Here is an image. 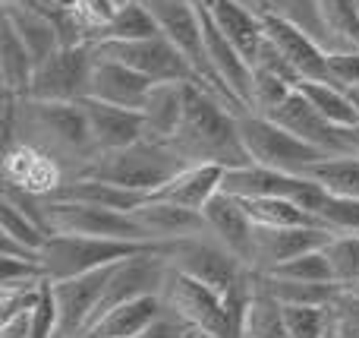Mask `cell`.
Instances as JSON below:
<instances>
[{
  "instance_id": "cell-21",
  "label": "cell",
  "mask_w": 359,
  "mask_h": 338,
  "mask_svg": "<svg viewBox=\"0 0 359 338\" xmlns=\"http://www.w3.org/2000/svg\"><path fill=\"white\" fill-rule=\"evenodd\" d=\"M133 215L142 221V228L149 231V238L158 240V244H174V240H183V238L208 234V221H205V215L198 212V209L177 206V202L145 200Z\"/></svg>"
},
{
  "instance_id": "cell-11",
  "label": "cell",
  "mask_w": 359,
  "mask_h": 338,
  "mask_svg": "<svg viewBox=\"0 0 359 338\" xmlns=\"http://www.w3.org/2000/svg\"><path fill=\"white\" fill-rule=\"evenodd\" d=\"M95 48L92 44H69L41 60L32 76L29 98L44 101H82L88 98V82H92Z\"/></svg>"
},
{
  "instance_id": "cell-12",
  "label": "cell",
  "mask_w": 359,
  "mask_h": 338,
  "mask_svg": "<svg viewBox=\"0 0 359 338\" xmlns=\"http://www.w3.org/2000/svg\"><path fill=\"white\" fill-rule=\"evenodd\" d=\"M265 16V35L274 48L284 54V60L297 70L299 79H318V82H334L328 63V48L299 29L293 19L280 16V13H262ZM337 86V82H334Z\"/></svg>"
},
{
  "instance_id": "cell-27",
  "label": "cell",
  "mask_w": 359,
  "mask_h": 338,
  "mask_svg": "<svg viewBox=\"0 0 359 338\" xmlns=\"http://www.w3.org/2000/svg\"><path fill=\"white\" fill-rule=\"evenodd\" d=\"M35 57L25 48V41L16 35L10 22L4 19V32H0V82H4L6 95H29L32 76H35Z\"/></svg>"
},
{
  "instance_id": "cell-18",
  "label": "cell",
  "mask_w": 359,
  "mask_h": 338,
  "mask_svg": "<svg viewBox=\"0 0 359 338\" xmlns=\"http://www.w3.org/2000/svg\"><path fill=\"white\" fill-rule=\"evenodd\" d=\"M82 108H86V117H88V126H92V139L98 145V152L123 149V145L145 139V114L136 111V108H120L98 98H82Z\"/></svg>"
},
{
  "instance_id": "cell-7",
  "label": "cell",
  "mask_w": 359,
  "mask_h": 338,
  "mask_svg": "<svg viewBox=\"0 0 359 338\" xmlns=\"http://www.w3.org/2000/svg\"><path fill=\"white\" fill-rule=\"evenodd\" d=\"M168 259L174 269L198 278V282L208 285V288L217 291L221 297L233 294L249 278V266L243 263L236 253H230L217 238H211V231L196 234V238L174 240V244L168 247Z\"/></svg>"
},
{
  "instance_id": "cell-47",
  "label": "cell",
  "mask_w": 359,
  "mask_h": 338,
  "mask_svg": "<svg viewBox=\"0 0 359 338\" xmlns=\"http://www.w3.org/2000/svg\"><path fill=\"white\" fill-rule=\"evenodd\" d=\"M350 291H356V294H359V282H356V285H353V288H350Z\"/></svg>"
},
{
  "instance_id": "cell-42",
  "label": "cell",
  "mask_w": 359,
  "mask_h": 338,
  "mask_svg": "<svg viewBox=\"0 0 359 338\" xmlns=\"http://www.w3.org/2000/svg\"><path fill=\"white\" fill-rule=\"evenodd\" d=\"M192 326H186L180 316H174L168 307H164V313L158 316V320H151L149 326L142 329L139 335H133V338H183L186 332H189Z\"/></svg>"
},
{
  "instance_id": "cell-6",
  "label": "cell",
  "mask_w": 359,
  "mask_h": 338,
  "mask_svg": "<svg viewBox=\"0 0 359 338\" xmlns=\"http://www.w3.org/2000/svg\"><path fill=\"white\" fill-rule=\"evenodd\" d=\"M240 136L255 164L287 171V174H303L309 164H316L318 158L328 155V152L316 149L312 143L299 139L297 133H290L287 126L274 124L271 117L255 111L240 114Z\"/></svg>"
},
{
  "instance_id": "cell-3",
  "label": "cell",
  "mask_w": 359,
  "mask_h": 338,
  "mask_svg": "<svg viewBox=\"0 0 359 338\" xmlns=\"http://www.w3.org/2000/svg\"><path fill=\"white\" fill-rule=\"evenodd\" d=\"M183 168H186V158L177 149L145 136L133 145H123V149L98 152L82 177H98V181L151 196L164 183L174 181Z\"/></svg>"
},
{
  "instance_id": "cell-44",
  "label": "cell",
  "mask_w": 359,
  "mask_h": 338,
  "mask_svg": "<svg viewBox=\"0 0 359 338\" xmlns=\"http://www.w3.org/2000/svg\"><path fill=\"white\" fill-rule=\"evenodd\" d=\"M341 136H344V145H347L350 155H359V124L341 126Z\"/></svg>"
},
{
  "instance_id": "cell-31",
  "label": "cell",
  "mask_w": 359,
  "mask_h": 338,
  "mask_svg": "<svg viewBox=\"0 0 359 338\" xmlns=\"http://www.w3.org/2000/svg\"><path fill=\"white\" fill-rule=\"evenodd\" d=\"M249 219L255 225L265 228H306V225H322L309 209H303L293 200H280V196H259V200H243ZM325 228V225H322Z\"/></svg>"
},
{
  "instance_id": "cell-1",
  "label": "cell",
  "mask_w": 359,
  "mask_h": 338,
  "mask_svg": "<svg viewBox=\"0 0 359 338\" xmlns=\"http://www.w3.org/2000/svg\"><path fill=\"white\" fill-rule=\"evenodd\" d=\"M4 139L6 143L19 139L50 155L67 171V181L82 177L98 155L82 101H44L22 95L13 108V124L4 126Z\"/></svg>"
},
{
  "instance_id": "cell-16",
  "label": "cell",
  "mask_w": 359,
  "mask_h": 338,
  "mask_svg": "<svg viewBox=\"0 0 359 338\" xmlns=\"http://www.w3.org/2000/svg\"><path fill=\"white\" fill-rule=\"evenodd\" d=\"M151 86L155 82L145 73L133 70L130 63L117 60V57H107L95 51V63H92V82H88V98L98 101H111L120 108H136L142 111L145 98H149Z\"/></svg>"
},
{
  "instance_id": "cell-19",
  "label": "cell",
  "mask_w": 359,
  "mask_h": 338,
  "mask_svg": "<svg viewBox=\"0 0 359 338\" xmlns=\"http://www.w3.org/2000/svg\"><path fill=\"white\" fill-rule=\"evenodd\" d=\"M202 4L217 22V29L227 35V41L252 67L262 44H265V16L255 6H249L246 0H202Z\"/></svg>"
},
{
  "instance_id": "cell-2",
  "label": "cell",
  "mask_w": 359,
  "mask_h": 338,
  "mask_svg": "<svg viewBox=\"0 0 359 338\" xmlns=\"http://www.w3.org/2000/svg\"><path fill=\"white\" fill-rule=\"evenodd\" d=\"M168 145L186 158V164L240 168L252 162L240 136V114L202 86H189L183 120Z\"/></svg>"
},
{
  "instance_id": "cell-32",
  "label": "cell",
  "mask_w": 359,
  "mask_h": 338,
  "mask_svg": "<svg viewBox=\"0 0 359 338\" xmlns=\"http://www.w3.org/2000/svg\"><path fill=\"white\" fill-rule=\"evenodd\" d=\"M303 177L322 183L328 193L359 200V155H325L303 171Z\"/></svg>"
},
{
  "instance_id": "cell-38",
  "label": "cell",
  "mask_w": 359,
  "mask_h": 338,
  "mask_svg": "<svg viewBox=\"0 0 359 338\" xmlns=\"http://www.w3.org/2000/svg\"><path fill=\"white\" fill-rule=\"evenodd\" d=\"M271 275L280 278H293V282H316V285H337L334 272H331V263L325 256V250H309L303 256L290 259V263L271 269Z\"/></svg>"
},
{
  "instance_id": "cell-46",
  "label": "cell",
  "mask_w": 359,
  "mask_h": 338,
  "mask_svg": "<svg viewBox=\"0 0 359 338\" xmlns=\"http://www.w3.org/2000/svg\"><path fill=\"white\" fill-rule=\"evenodd\" d=\"M50 4H57L60 10H76V6H79L82 0H50Z\"/></svg>"
},
{
  "instance_id": "cell-35",
  "label": "cell",
  "mask_w": 359,
  "mask_h": 338,
  "mask_svg": "<svg viewBox=\"0 0 359 338\" xmlns=\"http://www.w3.org/2000/svg\"><path fill=\"white\" fill-rule=\"evenodd\" d=\"M290 338H331L328 304H284Z\"/></svg>"
},
{
  "instance_id": "cell-29",
  "label": "cell",
  "mask_w": 359,
  "mask_h": 338,
  "mask_svg": "<svg viewBox=\"0 0 359 338\" xmlns=\"http://www.w3.org/2000/svg\"><path fill=\"white\" fill-rule=\"evenodd\" d=\"M293 89H299L318 108V114H325L334 126L359 124V101L350 95V89L334 86V82H318V79H299Z\"/></svg>"
},
{
  "instance_id": "cell-33",
  "label": "cell",
  "mask_w": 359,
  "mask_h": 338,
  "mask_svg": "<svg viewBox=\"0 0 359 338\" xmlns=\"http://www.w3.org/2000/svg\"><path fill=\"white\" fill-rule=\"evenodd\" d=\"M0 225H4L0 238L16 240V244L29 247V250H38V253L44 250V244H48V238H50L48 228H41L35 219H29L10 196H0Z\"/></svg>"
},
{
  "instance_id": "cell-8",
  "label": "cell",
  "mask_w": 359,
  "mask_h": 338,
  "mask_svg": "<svg viewBox=\"0 0 359 338\" xmlns=\"http://www.w3.org/2000/svg\"><path fill=\"white\" fill-rule=\"evenodd\" d=\"M161 304L170 310L174 316L186 323L192 329H205V332H215L217 338H240L230 323L227 304L217 291H211L208 285H202L198 278L186 275L170 266L168 275L161 285Z\"/></svg>"
},
{
  "instance_id": "cell-9",
  "label": "cell",
  "mask_w": 359,
  "mask_h": 338,
  "mask_svg": "<svg viewBox=\"0 0 359 338\" xmlns=\"http://www.w3.org/2000/svg\"><path fill=\"white\" fill-rule=\"evenodd\" d=\"M221 190L236 200H259V196H280V200H293L303 209H309L316 215L318 202L325 200L328 190L322 183L309 181L303 174H287L278 168H265V164H240V168H227L224 171ZM318 219V215H316Z\"/></svg>"
},
{
  "instance_id": "cell-22",
  "label": "cell",
  "mask_w": 359,
  "mask_h": 338,
  "mask_svg": "<svg viewBox=\"0 0 359 338\" xmlns=\"http://www.w3.org/2000/svg\"><path fill=\"white\" fill-rule=\"evenodd\" d=\"M224 171L227 168H217V164H186L174 181L164 183L161 190H155L149 200L177 202V206L198 209V212H202V209L211 202V196L221 193Z\"/></svg>"
},
{
  "instance_id": "cell-23",
  "label": "cell",
  "mask_w": 359,
  "mask_h": 338,
  "mask_svg": "<svg viewBox=\"0 0 359 338\" xmlns=\"http://www.w3.org/2000/svg\"><path fill=\"white\" fill-rule=\"evenodd\" d=\"M4 19L16 29V35L25 41V48L32 51L35 63L48 60L54 51L63 48L60 32H57L54 19L48 13H41L38 6L22 4V0H4Z\"/></svg>"
},
{
  "instance_id": "cell-20",
  "label": "cell",
  "mask_w": 359,
  "mask_h": 338,
  "mask_svg": "<svg viewBox=\"0 0 359 338\" xmlns=\"http://www.w3.org/2000/svg\"><path fill=\"white\" fill-rule=\"evenodd\" d=\"M205 221H208V231L211 238H217L230 253L243 259V263H252V231H255V221L249 219L246 206L243 200L230 193H217L211 196V202L202 209Z\"/></svg>"
},
{
  "instance_id": "cell-4",
  "label": "cell",
  "mask_w": 359,
  "mask_h": 338,
  "mask_svg": "<svg viewBox=\"0 0 359 338\" xmlns=\"http://www.w3.org/2000/svg\"><path fill=\"white\" fill-rule=\"evenodd\" d=\"M41 221L50 234H79V238H111L133 240V244H158L149 238L142 221L133 212L92 206V202L50 200L41 196Z\"/></svg>"
},
{
  "instance_id": "cell-41",
  "label": "cell",
  "mask_w": 359,
  "mask_h": 338,
  "mask_svg": "<svg viewBox=\"0 0 359 338\" xmlns=\"http://www.w3.org/2000/svg\"><path fill=\"white\" fill-rule=\"evenodd\" d=\"M328 63H331V76H334L337 86H344V89L359 86V48L328 51Z\"/></svg>"
},
{
  "instance_id": "cell-49",
  "label": "cell",
  "mask_w": 359,
  "mask_h": 338,
  "mask_svg": "<svg viewBox=\"0 0 359 338\" xmlns=\"http://www.w3.org/2000/svg\"><path fill=\"white\" fill-rule=\"evenodd\" d=\"M114 4H126V0H114Z\"/></svg>"
},
{
  "instance_id": "cell-34",
  "label": "cell",
  "mask_w": 359,
  "mask_h": 338,
  "mask_svg": "<svg viewBox=\"0 0 359 338\" xmlns=\"http://www.w3.org/2000/svg\"><path fill=\"white\" fill-rule=\"evenodd\" d=\"M322 250L331 263L334 282L341 288H353L359 282V234H331Z\"/></svg>"
},
{
  "instance_id": "cell-43",
  "label": "cell",
  "mask_w": 359,
  "mask_h": 338,
  "mask_svg": "<svg viewBox=\"0 0 359 338\" xmlns=\"http://www.w3.org/2000/svg\"><path fill=\"white\" fill-rule=\"evenodd\" d=\"M32 320H35V307L0 316V338H32Z\"/></svg>"
},
{
  "instance_id": "cell-50",
  "label": "cell",
  "mask_w": 359,
  "mask_h": 338,
  "mask_svg": "<svg viewBox=\"0 0 359 338\" xmlns=\"http://www.w3.org/2000/svg\"><path fill=\"white\" fill-rule=\"evenodd\" d=\"M347 338H359V335H347Z\"/></svg>"
},
{
  "instance_id": "cell-37",
  "label": "cell",
  "mask_w": 359,
  "mask_h": 338,
  "mask_svg": "<svg viewBox=\"0 0 359 338\" xmlns=\"http://www.w3.org/2000/svg\"><path fill=\"white\" fill-rule=\"evenodd\" d=\"M290 92H293V86L284 79V76L271 73V70L252 67V101H249V111L271 114L274 108L284 105Z\"/></svg>"
},
{
  "instance_id": "cell-14",
  "label": "cell",
  "mask_w": 359,
  "mask_h": 338,
  "mask_svg": "<svg viewBox=\"0 0 359 338\" xmlns=\"http://www.w3.org/2000/svg\"><path fill=\"white\" fill-rule=\"evenodd\" d=\"M334 231L322 225H306V228H265L255 225L252 231V263L249 269L255 272H271L278 266L290 263V259L303 256L309 250H322Z\"/></svg>"
},
{
  "instance_id": "cell-40",
  "label": "cell",
  "mask_w": 359,
  "mask_h": 338,
  "mask_svg": "<svg viewBox=\"0 0 359 338\" xmlns=\"http://www.w3.org/2000/svg\"><path fill=\"white\" fill-rule=\"evenodd\" d=\"M44 266L35 259L0 256V285H22V282H44Z\"/></svg>"
},
{
  "instance_id": "cell-13",
  "label": "cell",
  "mask_w": 359,
  "mask_h": 338,
  "mask_svg": "<svg viewBox=\"0 0 359 338\" xmlns=\"http://www.w3.org/2000/svg\"><path fill=\"white\" fill-rule=\"evenodd\" d=\"M114 266L86 272V275L50 282L54 297H57V310H60L57 338H82V332L88 329V323H92L95 310H98V304H101V294H104V288H107V278H111Z\"/></svg>"
},
{
  "instance_id": "cell-45",
  "label": "cell",
  "mask_w": 359,
  "mask_h": 338,
  "mask_svg": "<svg viewBox=\"0 0 359 338\" xmlns=\"http://www.w3.org/2000/svg\"><path fill=\"white\" fill-rule=\"evenodd\" d=\"M183 338H217L215 332H205V329H189Z\"/></svg>"
},
{
  "instance_id": "cell-5",
  "label": "cell",
  "mask_w": 359,
  "mask_h": 338,
  "mask_svg": "<svg viewBox=\"0 0 359 338\" xmlns=\"http://www.w3.org/2000/svg\"><path fill=\"white\" fill-rule=\"evenodd\" d=\"M158 244H133V240H111V238H79V234H50L41 250V266L48 282L86 275V272L104 269L133 253L151 250Z\"/></svg>"
},
{
  "instance_id": "cell-30",
  "label": "cell",
  "mask_w": 359,
  "mask_h": 338,
  "mask_svg": "<svg viewBox=\"0 0 359 338\" xmlns=\"http://www.w3.org/2000/svg\"><path fill=\"white\" fill-rule=\"evenodd\" d=\"M249 285H252V275H249ZM243 338H290L284 304L255 285L246 304V316H243Z\"/></svg>"
},
{
  "instance_id": "cell-25",
  "label": "cell",
  "mask_w": 359,
  "mask_h": 338,
  "mask_svg": "<svg viewBox=\"0 0 359 338\" xmlns=\"http://www.w3.org/2000/svg\"><path fill=\"white\" fill-rule=\"evenodd\" d=\"M50 200H73V202H92V206H104V209H120V212H136L149 196L117 187V183L98 181V177H73Z\"/></svg>"
},
{
  "instance_id": "cell-17",
  "label": "cell",
  "mask_w": 359,
  "mask_h": 338,
  "mask_svg": "<svg viewBox=\"0 0 359 338\" xmlns=\"http://www.w3.org/2000/svg\"><path fill=\"white\" fill-rule=\"evenodd\" d=\"M265 117H271L274 124L287 126L290 133H297L299 139L312 143L316 149L328 152V155H350L347 145H344L341 126H334L328 117H325V114H318V108L312 105V101L306 98L299 89H293V92L287 95L284 105L274 108V111L265 114Z\"/></svg>"
},
{
  "instance_id": "cell-24",
  "label": "cell",
  "mask_w": 359,
  "mask_h": 338,
  "mask_svg": "<svg viewBox=\"0 0 359 338\" xmlns=\"http://www.w3.org/2000/svg\"><path fill=\"white\" fill-rule=\"evenodd\" d=\"M196 82H155L142 105L145 114V136L158 139V143H168L177 133L180 120L186 111V92Z\"/></svg>"
},
{
  "instance_id": "cell-39",
  "label": "cell",
  "mask_w": 359,
  "mask_h": 338,
  "mask_svg": "<svg viewBox=\"0 0 359 338\" xmlns=\"http://www.w3.org/2000/svg\"><path fill=\"white\" fill-rule=\"evenodd\" d=\"M328 323L331 338L359 335V294L350 288H337V294L328 301Z\"/></svg>"
},
{
  "instance_id": "cell-48",
  "label": "cell",
  "mask_w": 359,
  "mask_h": 338,
  "mask_svg": "<svg viewBox=\"0 0 359 338\" xmlns=\"http://www.w3.org/2000/svg\"><path fill=\"white\" fill-rule=\"evenodd\" d=\"M353 6H356V13H359V0H353Z\"/></svg>"
},
{
  "instance_id": "cell-10",
  "label": "cell",
  "mask_w": 359,
  "mask_h": 338,
  "mask_svg": "<svg viewBox=\"0 0 359 338\" xmlns=\"http://www.w3.org/2000/svg\"><path fill=\"white\" fill-rule=\"evenodd\" d=\"M92 48L98 54L117 57V60L130 63L133 70L145 73L151 82H196V86L205 89L196 67L186 60V54L164 32L149 35V38H136V41H104V44H92Z\"/></svg>"
},
{
  "instance_id": "cell-15",
  "label": "cell",
  "mask_w": 359,
  "mask_h": 338,
  "mask_svg": "<svg viewBox=\"0 0 359 338\" xmlns=\"http://www.w3.org/2000/svg\"><path fill=\"white\" fill-rule=\"evenodd\" d=\"M67 183V171L50 155L29 143H6L4 149V187L25 190L32 196H54Z\"/></svg>"
},
{
  "instance_id": "cell-26",
  "label": "cell",
  "mask_w": 359,
  "mask_h": 338,
  "mask_svg": "<svg viewBox=\"0 0 359 338\" xmlns=\"http://www.w3.org/2000/svg\"><path fill=\"white\" fill-rule=\"evenodd\" d=\"M164 313V304L158 294L151 297H139V301H126L120 304V307L107 310L104 316H101L98 323H95L92 329H88L86 335H101V338H133L139 335L145 326H149L151 320H158V316ZM82 335V338H86Z\"/></svg>"
},
{
  "instance_id": "cell-36",
  "label": "cell",
  "mask_w": 359,
  "mask_h": 338,
  "mask_svg": "<svg viewBox=\"0 0 359 338\" xmlns=\"http://www.w3.org/2000/svg\"><path fill=\"white\" fill-rule=\"evenodd\" d=\"M316 215H318V221L334 234H359V200L356 196L325 193Z\"/></svg>"
},
{
  "instance_id": "cell-28",
  "label": "cell",
  "mask_w": 359,
  "mask_h": 338,
  "mask_svg": "<svg viewBox=\"0 0 359 338\" xmlns=\"http://www.w3.org/2000/svg\"><path fill=\"white\" fill-rule=\"evenodd\" d=\"M161 25H158L155 13L145 0H126L117 6L114 19L92 38V44H104V41H136V38H149L158 35Z\"/></svg>"
}]
</instances>
